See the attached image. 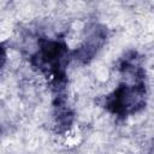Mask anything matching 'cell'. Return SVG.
<instances>
[{"instance_id": "1", "label": "cell", "mask_w": 154, "mask_h": 154, "mask_svg": "<svg viewBox=\"0 0 154 154\" xmlns=\"http://www.w3.org/2000/svg\"><path fill=\"white\" fill-rule=\"evenodd\" d=\"M96 76L100 81H106L108 78V70L106 67H100L96 71Z\"/></svg>"}]
</instances>
